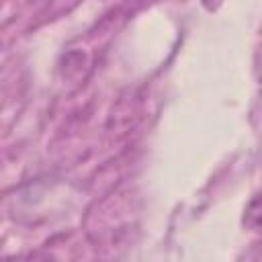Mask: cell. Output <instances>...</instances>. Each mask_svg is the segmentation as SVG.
I'll use <instances>...</instances> for the list:
<instances>
[{"label":"cell","mask_w":262,"mask_h":262,"mask_svg":"<svg viewBox=\"0 0 262 262\" xmlns=\"http://www.w3.org/2000/svg\"><path fill=\"white\" fill-rule=\"evenodd\" d=\"M219 2H221V0H203V6H205L207 10H215Z\"/></svg>","instance_id":"obj_1"}]
</instances>
